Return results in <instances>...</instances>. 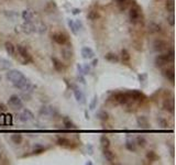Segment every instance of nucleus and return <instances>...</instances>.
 <instances>
[{
	"label": "nucleus",
	"instance_id": "f257e3e1",
	"mask_svg": "<svg viewBox=\"0 0 176 165\" xmlns=\"http://www.w3.org/2000/svg\"><path fill=\"white\" fill-rule=\"evenodd\" d=\"M174 59V51L169 50L167 53H164L161 55H157L155 58V66L156 67H163L164 65L169 64V62H173Z\"/></svg>",
	"mask_w": 176,
	"mask_h": 165
},
{
	"label": "nucleus",
	"instance_id": "f03ea898",
	"mask_svg": "<svg viewBox=\"0 0 176 165\" xmlns=\"http://www.w3.org/2000/svg\"><path fill=\"white\" fill-rule=\"evenodd\" d=\"M13 87L17 88V89H21L22 92H25V93H31L32 89L34 88V86L31 84V81L25 76L20 79V80L13 83Z\"/></svg>",
	"mask_w": 176,
	"mask_h": 165
},
{
	"label": "nucleus",
	"instance_id": "7ed1b4c3",
	"mask_svg": "<svg viewBox=\"0 0 176 165\" xmlns=\"http://www.w3.org/2000/svg\"><path fill=\"white\" fill-rule=\"evenodd\" d=\"M15 50L18 51L19 55L21 56V61H22V64L27 65L29 63H32L33 62V58L32 56L30 55L29 51L27 50V47H24L23 45H17L15 46Z\"/></svg>",
	"mask_w": 176,
	"mask_h": 165
},
{
	"label": "nucleus",
	"instance_id": "20e7f679",
	"mask_svg": "<svg viewBox=\"0 0 176 165\" xmlns=\"http://www.w3.org/2000/svg\"><path fill=\"white\" fill-rule=\"evenodd\" d=\"M114 101L119 105H128L130 101L132 100L131 99V96L129 92H124V93H117L114 95Z\"/></svg>",
	"mask_w": 176,
	"mask_h": 165
},
{
	"label": "nucleus",
	"instance_id": "39448f33",
	"mask_svg": "<svg viewBox=\"0 0 176 165\" xmlns=\"http://www.w3.org/2000/svg\"><path fill=\"white\" fill-rule=\"evenodd\" d=\"M6 77L9 81H11L12 84L15 83V81H18V80H20L21 78L24 77V75H23V73H21L20 71H18V69H10V71H8L6 73Z\"/></svg>",
	"mask_w": 176,
	"mask_h": 165
},
{
	"label": "nucleus",
	"instance_id": "423d86ee",
	"mask_svg": "<svg viewBox=\"0 0 176 165\" xmlns=\"http://www.w3.org/2000/svg\"><path fill=\"white\" fill-rule=\"evenodd\" d=\"M141 17V9L138 5H134L129 11V19L132 23H138Z\"/></svg>",
	"mask_w": 176,
	"mask_h": 165
},
{
	"label": "nucleus",
	"instance_id": "0eeeda50",
	"mask_svg": "<svg viewBox=\"0 0 176 165\" xmlns=\"http://www.w3.org/2000/svg\"><path fill=\"white\" fill-rule=\"evenodd\" d=\"M51 37L55 43L60 44V45H65L68 43V36L62 32H55L51 35Z\"/></svg>",
	"mask_w": 176,
	"mask_h": 165
},
{
	"label": "nucleus",
	"instance_id": "6e6552de",
	"mask_svg": "<svg viewBox=\"0 0 176 165\" xmlns=\"http://www.w3.org/2000/svg\"><path fill=\"white\" fill-rule=\"evenodd\" d=\"M9 105L11 106L12 108L19 110V109H22L23 108V101L21 100V98L17 95H12L10 98H9Z\"/></svg>",
	"mask_w": 176,
	"mask_h": 165
},
{
	"label": "nucleus",
	"instance_id": "1a4fd4ad",
	"mask_svg": "<svg viewBox=\"0 0 176 165\" xmlns=\"http://www.w3.org/2000/svg\"><path fill=\"white\" fill-rule=\"evenodd\" d=\"M167 46H169L167 42L162 40V39H156L153 42V50L155 52H163V51L167 50L169 49Z\"/></svg>",
	"mask_w": 176,
	"mask_h": 165
},
{
	"label": "nucleus",
	"instance_id": "9d476101",
	"mask_svg": "<svg viewBox=\"0 0 176 165\" xmlns=\"http://www.w3.org/2000/svg\"><path fill=\"white\" fill-rule=\"evenodd\" d=\"M129 94H130V96H131V99H132V101L142 102V101L145 100V95L142 93V92H140V90L133 89V90H130Z\"/></svg>",
	"mask_w": 176,
	"mask_h": 165
},
{
	"label": "nucleus",
	"instance_id": "9b49d317",
	"mask_svg": "<svg viewBox=\"0 0 176 165\" xmlns=\"http://www.w3.org/2000/svg\"><path fill=\"white\" fill-rule=\"evenodd\" d=\"M56 143L60 145V146H62V148H65V149H70V148H73V142L68 140L67 138H65V136H57V140H56Z\"/></svg>",
	"mask_w": 176,
	"mask_h": 165
},
{
	"label": "nucleus",
	"instance_id": "f8f14e48",
	"mask_svg": "<svg viewBox=\"0 0 176 165\" xmlns=\"http://www.w3.org/2000/svg\"><path fill=\"white\" fill-rule=\"evenodd\" d=\"M73 88V92H74V96L76 98V100L79 102V104H85V95L83 93L82 89H79L78 87L76 86H70Z\"/></svg>",
	"mask_w": 176,
	"mask_h": 165
},
{
	"label": "nucleus",
	"instance_id": "ddd939ff",
	"mask_svg": "<svg viewBox=\"0 0 176 165\" xmlns=\"http://www.w3.org/2000/svg\"><path fill=\"white\" fill-rule=\"evenodd\" d=\"M137 123L141 129H149L150 128V123H149L148 118L145 116H140L137 118Z\"/></svg>",
	"mask_w": 176,
	"mask_h": 165
},
{
	"label": "nucleus",
	"instance_id": "4468645a",
	"mask_svg": "<svg viewBox=\"0 0 176 165\" xmlns=\"http://www.w3.org/2000/svg\"><path fill=\"white\" fill-rule=\"evenodd\" d=\"M163 76L165 78L169 80L171 83H174V79H175V73H174V68L173 67H169V68H166L162 72Z\"/></svg>",
	"mask_w": 176,
	"mask_h": 165
},
{
	"label": "nucleus",
	"instance_id": "2eb2a0df",
	"mask_svg": "<svg viewBox=\"0 0 176 165\" xmlns=\"http://www.w3.org/2000/svg\"><path fill=\"white\" fill-rule=\"evenodd\" d=\"M22 31L27 34H31V33H34L35 32V25L32 22H24L21 25Z\"/></svg>",
	"mask_w": 176,
	"mask_h": 165
},
{
	"label": "nucleus",
	"instance_id": "dca6fc26",
	"mask_svg": "<svg viewBox=\"0 0 176 165\" xmlns=\"http://www.w3.org/2000/svg\"><path fill=\"white\" fill-rule=\"evenodd\" d=\"M82 56L85 59H90V58L95 57V52L92 51V49L88 47V46H85L82 49Z\"/></svg>",
	"mask_w": 176,
	"mask_h": 165
},
{
	"label": "nucleus",
	"instance_id": "f3484780",
	"mask_svg": "<svg viewBox=\"0 0 176 165\" xmlns=\"http://www.w3.org/2000/svg\"><path fill=\"white\" fill-rule=\"evenodd\" d=\"M163 108H164L165 111L173 114L174 112V101H173V99H169V98L165 99L163 102Z\"/></svg>",
	"mask_w": 176,
	"mask_h": 165
},
{
	"label": "nucleus",
	"instance_id": "a211bd4d",
	"mask_svg": "<svg viewBox=\"0 0 176 165\" xmlns=\"http://www.w3.org/2000/svg\"><path fill=\"white\" fill-rule=\"evenodd\" d=\"M5 49H6V52L8 53V55L9 56H12V57H14L15 56V45H14L12 42H6L5 43Z\"/></svg>",
	"mask_w": 176,
	"mask_h": 165
},
{
	"label": "nucleus",
	"instance_id": "6ab92c4d",
	"mask_svg": "<svg viewBox=\"0 0 176 165\" xmlns=\"http://www.w3.org/2000/svg\"><path fill=\"white\" fill-rule=\"evenodd\" d=\"M63 124H64V127H65L67 130L77 129V127L75 126V123L72 121L68 117H63Z\"/></svg>",
	"mask_w": 176,
	"mask_h": 165
},
{
	"label": "nucleus",
	"instance_id": "aec40b11",
	"mask_svg": "<svg viewBox=\"0 0 176 165\" xmlns=\"http://www.w3.org/2000/svg\"><path fill=\"white\" fill-rule=\"evenodd\" d=\"M52 63H53V67H54V69L56 71V72H63L64 69V66L62 64V62L58 59L57 57H52Z\"/></svg>",
	"mask_w": 176,
	"mask_h": 165
},
{
	"label": "nucleus",
	"instance_id": "412c9836",
	"mask_svg": "<svg viewBox=\"0 0 176 165\" xmlns=\"http://www.w3.org/2000/svg\"><path fill=\"white\" fill-rule=\"evenodd\" d=\"M149 32L150 33H160V32H162V27L155 22H151L149 24Z\"/></svg>",
	"mask_w": 176,
	"mask_h": 165
},
{
	"label": "nucleus",
	"instance_id": "4be33fe9",
	"mask_svg": "<svg viewBox=\"0 0 176 165\" xmlns=\"http://www.w3.org/2000/svg\"><path fill=\"white\" fill-rule=\"evenodd\" d=\"M40 116H53L54 115V108L48 107V106H43L40 109Z\"/></svg>",
	"mask_w": 176,
	"mask_h": 165
},
{
	"label": "nucleus",
	"instance_id": "5701e85b",
	"mask_svg": "<svg viewBox=\"0 0 176 165\" xmlns=\"http://www.w3.org/2000/svg\"><path fill=\"white\" fill-rule=\"evenodd\" d=\"M33 17H34V13L31 10H23L22 11V19L25 22H32Z\"/></svg>",
	"mask_w": 176,
	"mask_h": 165
},
{
	"label": "nucleus",
	"instance_id": "b1692460",
	"mask_svg": "<svg viewBox=\"0 0 176 165\" xmlns=\"http://www.w3.org/2000/svg\"><path fill=\"white\" fill-rule=\"evenodd\" d=\"M105 58L106 61H108V62H110V63H118L119 62V56L116 54V53H107L105 55Z\"/></svg>",
	"mask_w": 176,
	"mask_h": 165
},
{
	"label": "nucleus",
	"instance_id": "393cba45",
	"mask_svg": "<svg viewBox=\"0 0 176 165\" xmlns=\"http://www.w3.org/2000/svg\"><path fill=\"white\" fill-rule=\"evenodd\" d=\"M102 154H104V156H105V158L108 161V162L112 163L113 160H114V154H113L112 151H110L108 148H107V149H104V151H102Z\"/></svg>",
	"mask_w": 176,
	"mask_h": 165
},
{
	"label": "nucleus",
	"instance_id": "a878e982",
	"mask_svg": "<svg viewBox=\"0 0 176 165\" xmlns=\"http://www.w3.org/2000/svg\"><path fill=\"white\" fill-rule=\"evenodd\" d=\"M126 148L131 152H137V143L133 139H128L126 141Z\"/></svg>",
	"mask_w": 176,
	"mask_h": 165
},
{
	"label": "nucleus",
	"instance_id": "bb28decb",
	"mask_svg": "<svg viewBox=\"0 0 176 165\" xmlns=\"http://www.w3.org/2000/svg\"><path fill=\"white\" fill-rule=\"evenodd\" d=\"M165 10L169 12V13H173L174 10H175V3H174V0H166L165 1Z\"/></svg>",
	"mask_w": 176,
	"mask_h": 165
},
{
	"label": "nucleus",
	"instance_id": "cd10ccee",
	"mask_svg": "<svg viewBox=\"0 0 176 165\" xmlns=\"http://www.w3.org/2000/svg\"><path fill=\"white\" fill-rule=\"evenodd\" d=\"M135 143H137V146H140V148H145L147 144H148V141L144 136H138L137 139H135Z\"/></svg>",
	"mask_w": 176,
	"mask_h": 165
},
{
	"label": "nucleus",
	"instance_id": "c85d7f7f",
	"mask_svg": "<svg viewBox=\"0 0 176 165\" xmlns=\"http://www.w3.org/2000/svg\"><path fill=\"white\" fill-rule=\"evenodd\" d=\"M96 117H97V119H99L100 121H107L109 119V115H108V112L105 111V110H99L98 112L96 114Z\"/></svg>",
	"mask_w": 176,
	"mask_h": 165
},
{
	"label": "nucleus",
	"instance_id": "c756f323",
	"mask_svg": "<svg viewBox=\"0 0 176 165\" xmlns=\"http://www.w3.org/2000/svg\"><path fill=\"white\" fill-rule=\"evenodd\" d=\"M130 53H129V51L126 50V49H122L121 50V59H122V62L123 63H129L130 62Z\"/></svg>",
	"mask_w": 176,
	"mask_h": 165
},
{
	"label": "nucleus",
	"instance_id": "7c9ffc66",
	"mask_svg": "<svg viewBox=\"0 0 176 165\" xmlns=\"http://www.w3.org/2000/svg\"><path fill=\"white\" fill-rule=\"evenodd\" d=\"M11 141L13 142L14 144H17V145H19V144H21L23 142V136L21 134H19V133H14L11 136Z\"/></svg>",
	"mask_w": 176,
	"mask_h": 165
},
{
	"label": "nucleus",
	"instance_id": "2f4dec72",
	"mask_svg": "<svg viewBox=\"0 0 176 165\" xmlns=\"http://www.w3.org/2000/svg\"><path fill=\"white\" fill-rule=\"evenodd\" d=\"M62 55H63V57L66 61H68V59L73 57V52H72L70 47H64L63 50H62Z\"/></svg>",
	"mask_w": 176,
	"mask_h": 165
},
{
	"label": "nucleus",
	"instance_id": "473e14b6",
	"mask_svg": "<svg viewBox=\"0 0 176 165\" xmlns=\"http://www.w3.org/2000/svg\"><path fill=\"white\" fill-rule=\"evenodd\" d=\"M147 158H148V161L150 163H153L155 161H157L159 156H157V154L155 153L154 151H149L147 153Z\"/></svg>",
	"mask_w": 176,
	"mask_h": 165
},
{
	"label": "nucleus",
	"instance_id": "72a5a7b5",
	"mask_svg": "<svg viewBox=\"0 0 176 165\" xmlns=\"http://www.w3.org/2000/svg\"><path fill=\"white\" fill-rule=\"evenodd\" d=\"M98 18H99V13L97 10H90V11L88 12V15H87V19L90 20V21H95V20H97Z\"/></svg>",
	"mask_w": 176,
	"mask_h": 165
},
{
	"label": "nucleus",
	"instance_id": "f704fd0d",
	"mask_svg": "<svg viewBox=\"0 0 176 165\" xmlns=\"http://www.w3.org/2000/svg\"><path fill=\"white\" fill-rule=\"evenodd\" d=\"M34 25H35V32H37V33H44L46 31V25L44 23H42V22L36 23Z\"/></svg>",
	"mask_w": 176,
	"mask_h": 165
},
{
	"label": "nucleus",
	"instance_id": "c9c22d12",
	"mask_svg": "<svg viewBox=\"0 0 176 165\" xmlns=\"http://www.w3.org/2000/svg\"><path fill=\"white\" fill-rule=\"evenodd\" d=\"M45 150H46V148L41 145V144H35L33 146V153L34 154H41L43 152H45Z\"/></svg>",
	"mask_w": 176,
	"mask_h": 165
},
{
	"label": "nucleus",
	"instance_id": "e433bc0d",
	"mask_svg": "<svg viewBox=\"0 0 176 165\" xmlns=\"http://www.w3.org/2000/svg\"><path fill=\"white\" fill-rule=\"evenodd\" d=\"M100 144H101V146H102L104 149H107V148L110 146V140H109L106 136H102L100 138Z\"/></svg>",
	"mask_w": 176,
	"mask_h": 165
},
{
	"label": "nucleus",
	"instance_id": "4c0bfd02",
	"mask_svg": "<svg viewBox=\"0 0 176 165\" xmlns=\"http://www.w3.org/2000/svg\"><path fill=\"white\" fill-rule=\"evenodd\" d=\"M67 24H68V27H70L72 33L76 35V34L78 33V31H77V29H76V25H75V22H74V20L68 19V20H67Z\"/></svg>",
	"mask_w": 176,
	"mask_h": 165
},
{
	"label": "nucleus",
	"instance_id": "58836bf2",
	"mask_svg": "<svg viewBox=\"0 0 176 165\" xmlns=\"http://www.w3.org/2000/svg\"><path fill=\"white\" fill-rule=\"evenodd\" d=\"M22 114L23 116L27 118V120L30 121V120H33L34 119V115H33V112L31 111V110H29V109H24L23 111H22Z\"/></svg>",
	"mask_w": 176,
	"mask_h": 165
},
{
	"label": "nucleus",
	"instance_id": "ea45409f",
	"mask_svg": "<svg viewBox=\"0 0 176 165\" xmlns=\"http://www.w3.org/2000/svg\"><path fill=\"white\" fill-rule=\"evenodd\" d=\"M11 67V63L3 58H0V69H8Z\"/></svg>",
	"mask_w": 176,
	"mask_h": 165
},
{
	"label": "nucleus",
	"instance_id": "a19ab883",
	"mask_svg": "<svg viewBox=\"0 0 176 165\" xmlns=\"http://www.w3.org/2000/svg\"><path fill=\"white\" fill-rule=\"evenodd\" d=\"M157 123H159V126H160L161 128H163V129H166V128L169 127V122H167V120H165V119L162 118V117H159V118H157Z\"/></svg>",
	"mask_w": 176,
	"mask_h": 165
},
{
	"label": "nucleus",
	"instance_id": "79ce46f5",
	"mask_svg": "<svg viewBox=\"0 0 176 165\" xmlns=\"http://www.w3.org/2000/svg\"><path fill=\"white\" fill-rule=\"evenodd\" d=\"M116 1H117V5H118L120 10H124L127 8V0H116Z\"/></svg>",
	"mask_w": 176,
	"mask_h": 165
},
{
	"label": "nucleus",
	"instance_id": "37998d69",
	"mask_svg": "<svg viewBox=\"0 0 176 165\" xmlns=\"http://www.w3.org/2000/svg\"><path fill=\"white\" fill-rule=\"evenodd\" d=\"M97 102H98V97L97 96H94V98L92 99V101L89 102V109L90 110H94L96 106H97Z\"/></svg>",
	"mask_w": 176,
	"mask_h": 165
},
{
	"label": "nucleus",
	"instance_id": "c03bdc74",
	"mask_svg": "<svg viewBox=\"0 0 176 165\" xmlns=\"http://www.w3.org/2000/svg\"><path fill=\"white\" fill-rule=\"evenodd\" d=\"M166 20H167V23H169L171 27H174V25H175V17H174L173 13H171V15L167 17Z\"/></svg>",
	"mask_w": 176,
	"mask_h": 165
},
{
	"label": "nucleus",
	"instance_id": "a18cd8bd",
	"mask_svg": "<svg viewBox=\"0 0 176 165\" xmlns=\"http://www.w3.org/2000/svg\"><path fill=\"white\" fill-rule=\"evenodd\" d=\"M5 122H6V124H9V126L12 124V116L10 115V114L5 116Z\"/></svg>",
	"mask_w": 176,
	"mask_h": 165
},
{
	"label": "nucleus",
	"instance_id": "49530a36",
	"mask_svg": "<svg viewBox=\"0 0 176 165\" xmlns=\"http://www.w3.org/2000/svg\"><path fill=\"white\" fill-rule=\"evenodd\" d=\"M138 78H139L140 81H145L147 78H148V75H147L145 73H143V74H140V75L138 76Z\"/></svg>",
	"mask_w": 176,
	"mask_h": 165
},
{
	"label": "nucleus",
	"instance_id": "de8ad7c7",
	"mask_svg": "<svg viewBox=\"0 0 176 165\" xmlns=\"http://www.w3.org/2000/svg\"><path fill=\"white\" fill-rule=\"evenodd\" d=\"M7 106L5 105V104H2V102H0V114H5L6 111H7Z\"/></svg>",
	"mask_w": 176,
	"mask_h": 165
},
{
	"label": "nucleus",
	"instance_id": "09e8293b",
	"mask_svg": "<svg viewBox=\"0 0 176 165\" xmlns=\"http://www.w3.org/2000/svg\"><path fill=\"white\" fill-rule=\"evenodd\" d=\"M75 22V25H76V29H77V31H79V30L83 29V23L79 21V20H76Z\"/></svg>",
	"mask_w": 176,
	"mask_h": 165
},
{
	"label": "nucleus",
	"instance_id": "8fccbe9b",
	"mask_svg": "<svg viewBox=\"0 0 176 165\" xmlns=\"http://www.w3.org/2000/svg\"><path fill=\"white\" fill-rule=\"evenodd\" d=\"M17 117H18V119H19V120H20L21 122H28L27 118L23 116V114H22V112H21V114H19V115L17 116Z\"/></svg>",
	"mask_w": 176,
	"mask_h": 165
},
{
	"label": "nucleus",
	"instance_id": "3c124183",
	"mask_svg": "<svg viewBox=\"0 0 176 165\" xmlns=\"http://www.w3.org/2000/svg\"><path fill=\"white\" fill-rule=\"evenodd\" d=\"M87 151H88V154H94V148H92V144H88L87 145Z\"/></svg>",
	"mask_w": 176,
	"mask_h": 165
},
{
	"label": "nucleus",
	"instance_id": "603ef678",
	"mask_svg": "<svg viewBox=\"0 0 176 165\" xmlns=\"http://www.w3.org/2000/svg\"><path fill=\"white\" fill-rule=\"evenodd\" d=\"M77 78H78V80H80V83H82V84H86V80H85L84 76H83V74H79Z\"/></svg>",
	"mask_w": 176,
	"mask_h": 165
},
{
	"label": "nucleus",
	"instance_id": "864d4df0",
	"mask_svg": "<svg viewBox=\"0 0 176 165\" xmlns=\"http://www.w3.org/2000/svg\"><path fill=\"white\" fill-rule=\"evenodd\" d=\"M2 124H6V122H5V116H3V114H0V126H2Z\"/></svg>",
	"mask_w": 176,
	"mask_h": 165
},
{
	"label": "nucleus",
	"instance_id": "5fc2aeb1",
	"mask_svg": "<svg viewBox=\"0 0 176 165\" xmlns=\"http://www.w3.org/2000/svg\"><path fill=\"white\" fill-rule=\"evenodd\" d=\"M77 69H78V73H79V74H83V75H84V68H83V66L80 64L77 65Z\"/></svg>",
	"mask_w": 176,
	"mask_h": 165
},
{
	"label": "nucleus",
	"instance_id": "6e6d98bb",
	"mask_svg": "<svg viewBox=\"0 0 176 165\" xmlns=\"http://www.w3.org/2000/svg\"><path fill=\"white\" fill-rule=\"evenodd\" d=\"M22 97H23V98H24V100H30V98H31V96H30V94H23V95H22Z\"/></svg>",
	"mask_w": 176,
	"mask_h": 165
},
{
	"label": "nucleus",
	"instance_id": "4d7b16f0",
	"mask_svg": "<svg viewBox=\"0 0 176 165\" xmlns=\"http://www.w3.org/2000/svg\"><path fill=\"white\" fill-rule=\"evenodd\" d=\"M72 13H73V15H79V13H80V9H78V8H75V9H73Z\"/></svg>",
	"mask_w": 176,
	"mask_h": 165
},
{
	"label": "nucleus",
	"instance_id": "13d9d810",
	"mask_svg": "<svg viewBox=\"0 0 176 165\" xmlns=\"http://www.w3.org/2000/svg\"><path fill=\"white\" fill-rule=\"evenodd\" d=\"M97 65H98V59H97V58H94V59H92V67H96Z\"/></svg>",
	"mask_w": 176,
	"mask_h": 165
},
{
	"label": "nucleus",
	"instance_id": "bf43d9fd",
	"mask_svg": "<svg viewBox=\"0 0 176 165\" xmlns=\"http://www.w3.org/2000/svg\"><path fill=\"white\" fill-rule=\"evenodd\" d=\"M85 118H86L87 120H89V116H88V114H87V111H85Z\"/></svg>",
	"mask_w": 176,
	"mask_h": 165
},
{
	"label": "nucleus",
	"instance_id": "052dcab7",
	"mask_svg": "<svg viewBox=\"0 0 176 165\" xmlns=\"http://www.w3.org/2000/svg\"><path fill=\"white\" fill-rule=\"evenodd\" d=\"M86 164L87 165H92V163L90 162V161H88V162H86Z\"/></svg>",
	"mask_w": 176,
	"mask_h": 165
},
{
	"label": "nucleus",
	"instance_id": "680f3d73",
	"mask_svg": "<svg viewBox=\"0 0 176 165\" xmlns=\"http://www.w3.org/2000/svg\"><path fill=\"white\" fill-rule=\"evenodd\" d=\"M2 158V151L0 150V158Z\"/></svg>",
	"mask_w": 176,
	"mask_h": 165
},
{
	"label": "nucleus",
	"instance_id": "e2e57ef3",
	"mask_svg": "<svg viewBox=\"0 0 176 165\" xmlns=\"http://www.w3.org/2000/svg\"><path fill=\"white\" fill-rule=\"evenodd\" d=\"M0 80H1V75H0Z\"/></svg>",
	"mask_w": 176,
	"mask_h": 165
}]
</instances>
